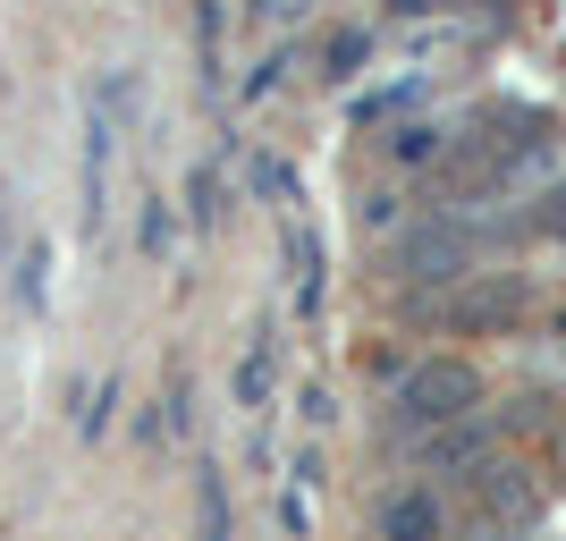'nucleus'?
I'll use <instances>...</instances> for the list:
<instances>
[{
	"label": "nucleus",
	"mask_w": 566,
	"mask_h": 541,
	"mask_svg": "<svg viewBox=\"0 0 566 541\" xmlns=\"http://www.w3.org/2000/svg\"><path fill=\"white\" fill-rule=\"evenodd\" d=\"M482 398V381H473V364H423V373H406V389H398V406L415 415V424H457L465 406Z\"/></svg>",
	"instance_id": "1"
},
{
	"label": "nucleus",
	"mask_w": 566,
	"mask_h": 541,
	"mask_svg": "<svg viewBox=\"0 0 566 541\" xmlns=\"http://www.w3.org/2000/svg\"><path fill=\"white\" fill-rule=\"evenodd\" d=\"M0 246H9V195H0Z\"/></svg>",
	"instance_id": "5"
},
{
	"label": "nucleus",
	"mask_w": 566,
	"mask_h": 541,
	"mask_svg": "<svg viewBox=\"0 0 566 541\" xmlns=\"http://www.w3.org/2000/svg\"><path fill=\"white\" fill-rule=\"evenodd\" d=\"M262 381H271V347H254V355H245V373H237V398H245V406H262Z\"/></svg>",
	"instance_id": "4"
},
{
	"label": "nucleus",
	"mask_w": 566,
	"mask_h": 541,
	"mask_svg": "<svg viewBox=\"0 0 566 541\" xmlns=\"http://www.w3.org/2000/svg\"><path fill=\"white\" fill-rule=\"evenodd\" d=\"M398 9H440V0H398Z\"/></svg>",
	"instance_id": "6"
},
{
	"label": "nucleus",
	"mask_w": 566,
	"mask_h": 541,
	"mask_svg": "<svg viewBox=\"0 0 566 541\" xmlns=\"http://www.w3.org/2000/svg\"><path fill=\"white\" fill-rule=\"evenodd\" d=\"M457 262H465V237L457 229H431L406 246V280H457Z\"/></svg>",
	"instance_id": "2"
},
{
	"label": "nucleus",
	"mask_w": 566,
	"mask_h": 541,
	"mask_svg": "<svg viewBox=\"0 0 566 541\" xmlns=\"http://www.w3.org/2000/svg\"><path fill=\"white\" fill-rule=\"evenodd\" d=\"M380 533L389 541H440V508H431V491H406L380 508Z\"/></svg>",
	"instance_id": "3"
}]
</instances>
